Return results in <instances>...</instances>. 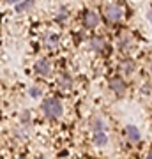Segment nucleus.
<instances>
[{
    "instance_id": "f257e3e1",
    "label": "nucleus",
    "mask_w": 152,
    "mask_h": 159,
    "mask_svg": "<svg viewBox=\"0 0 152 159\" xmlns=\"http://www.w3.org/2000/svg\"><path fill=\"white\" fill-rule=\"evenodd\" d=\"M41 108H43V111H44V115L48 117L50 120H57L62 117V102L58 101V99H55V97H48V99H44L43 101V104H41Z\"/></svg>"
},
{
    "instance_id": "f03ea898",
    "label": "nucleus",
    "mask_w": 152,
    "mask_h": 159,
    "mask_svg": "<svg viewBox=\"0 0 152 159\" xmlns=\"http://www.w3.org/2000/svg\"><path fill=\"white\" fill-rule=\"evenodd\" d=\"M122 16H124V9L118 6V4H110V6H106V9H104V18H106V21H110V23H115V21H118V20H122Z\"/></svg>"
},
{
    "instance_id": "7ed1b4c3",
    "label": "nucleus",
    "mask_w": 152,
    "mask_h": 159,
    "mask_svg": "<svg viewBox=\"0 0 152 159\" xmlns=\"http://www.w3.org/2000/svg\"><path fill=\"white\" fill-rule=\"evenodd\" d=\"M83 25H85V29H96L97 25H99V14L96 11H92V9L85 11L83 12Z\"/></svg>"
},
{
    "instance_id": "20e7f679",
    "label": "nucleus",
    "mask_w": 152,
    "mask_h": 159,
    "mask_svg": "<svg viewBox=\"0 0 152 159\" xmlns=\"http://www.w3.org/2000/svg\"><path fill=\"white\" fill-rule=\"evenodd\" d=\"M34 71H35V74H39V76H48V74L51 73V62L48 58H39V60L34 64Z\"/></svg>"
},
{
    "instance_id": "39448f33",
    "label": "nucleus",
    "mask_w": 152,
    "mask_h": 159,
    "mask_svg": "<svg viewBox=\"0 0 152 159\" xmlns=\"http://www.w3.org/2000/svg\"><path fill=\"white\" fill-rule=\"evenodd\" d=\"M110 89H112L115 94H124L126 92V83L122 78H112L110 80Z\"/></svg>"
},
{
    "instance_id": "423d86ee",
    "label": "nucleus",
    "mask_w": 152,
    "mask_h": 159,
    "mask_svg": "<svg viewBox=\"0 0 152 159\" xmlns=\"http://www.w3.org/2000/svg\"><path fill=\"white\" fill-rule=\"evenodd\" d=\"M126 134L129 138L131 142H140V131L136 129L135 125H126Z\"/></svg>"
},
{
    "instance_id": "0eeeda50",
    "label": "nucleus",
    "mask_w": 152,
    "mask_h": 159,
    "mask_svg": "<svg viewBox=\"0 0 152 159\" xmlns=\"http://www.w3.org/2000/svg\"><path fill=\"white\" fill-rule=\"evenodd\" d=\"M108 143V134L104 131H99V133H94V145L97 147H103Z\"/></svg>"
},
{
    "instance_id": "6e6552de",
    "label": "nucleus",
    "mask_w": 152,
    "mask_h": 159,
    "mask_svg": "<svg viewBox=\"0 0 152 159\" xmlns=\"http://www.w3.org/2000/svg\"><path fill=\"white\" fill-rule=\"evenodd\" d=\"M35 2L34 0H23V2H20L16 6V11L18 12H25V11H30V9H34Z\"/></svg>"
},
{
    "instance_id": "1a4fd4ad",
    "label": "nucleus",
    "mask_w": 152,
    "mask_h": 159,
    "mask_svg": "<svg viewBox=\"0 0 152 159\" xmlns=\"http://www.w3.org/2000/svg\"><path fill=\"white\" fill-rule=\"evenodd\" d=\"M135 69H136V66H135L133 60H124V62L120 64V71L126 73V74H133L135 73Z\"/></svg>"
},
{
    "instance_id": "9d476101",
    "label": "nucleus",
    "mask_w": 152,
    "mask_h": 159,
    "mask_svg": "<svg viewBox=\"0 0 152 159\" xmlns=\"http://www.w3.org/2000/svg\"><path fill=\"white\" fill-rule=\"evenodd\" d=\"M90 46H92L94 51H103L104 50V41H103L101 37H92V39H90Z\"/></svg>"
},
{
    "instance_id": "9b49d317",
    "label": "nucleus",
    "mask_w": 152,
    "mask_h": 159,
    "mask_svg": "<svg viewBox=\"0 0 152 159\" xmlns=\"http://www.w3.org/2000/svg\"><path fill=\"white\" fill-rule=\"evenodd\" d=\"M58 83H60L62 89H71V87H73V78H71L69 74H62L60 80H58Z\"/></svg>"
},
{
    "instance_id": "f8f14e48",
    "label": "nucleus",
    "mask_w": 152,
    "mask_h": 159,
    "mask_svg": "<svg viewBox=\"0 0 152 159\" xmlns=\"http://www.w3.org/2000/svg\"><path fill=\"white\" fill-rule=\"evenodd\" d=\"M90 125H92V129H94V133H99V131H104V122H103L101 119H94Z\"/></svg>"
},
{
    "instance_id": "ddd939ff",
    "label": "nucleus",
    "mask_w": 152,
    "mask_h": 159,
    "mask_svg": "<svg viewBox=\"0 0 152 159\" xmlns=\"http://www.w3.org/2000/svg\"><path fill=\"white\" fill-rule=\"evenodd\" d=\"M57 44H58V37H57L55 34L46 37V46H48V48H57Z\"/></svg>"
},
{
    "instance_id": "4468645a",
    "label": "nucleus",
    "mask_w": 152,
    "mask_h": 159,
    "mask_svg": "<svg viewBox=\"0 0 152 159\" xmlns=\"http://www.w3.org/2000/svg\"><path fill=\"white\" fill-rule=\"evenodd\" d=\"M28 94H30L32 99H37V97H41L43 90H41V87H30V89H28Z\"/></svg>"
},
{
    "instance_id": "2eb2a0df",
    "label": "nucleus",
    "mask_w": 152,
    "mask_h": 159,
    "mask_svg": "<svg viewBox=\"0 0 152 159\" xmlns=\"http://www.w3.org/2000/svg\"><path fill=\"white\" fill-rule=\"evenodd\" d=\"M20 120H21V124H30V111L28 110H23L21 113H20Z\"/></svg>"
},
{
    "instance_id": "dca6fc26",
    "label": "nucleus",
    "mask_w": 152,
    "mask_h": 159,
    "mask_svg": "<svg viewBox=\"0 0 152 159\" xmlns=\"http://www.w3.org/2000/svg\"><path fill=\"white\" fill-rule=\"evenodd\" d=\"M67 18V11L64 9V7H60V14L57 16V21H62V20H66Z\"/></svg>"
},
{
    "instance_id": "f3484780",
    "label": "nucleus",
    "mask_w": 152,
    "mask_h": 159,
    "mask_svg": "<svg viewBox=\"0 0 152 159\" xmlns=\"http://www.w3.org/2000/svg\"><path fill=\"white\" fill-rule=\"evenodd\" d=\"M147 18H149V20H150V23H152V9L149 12H147Z\"/></svg>"
},
{
    "instance_id": "a211bd4d",
    "label": "nucleus",
    "mask_w": 152,
    "mask_h": 159,
    "mask_svg": "<svg viewBox=\"0 0 152 159\" xmlns=\"http://www.w3.org/2000/svg\"><path fill=\"white\" fill-rule=\"evenodd\" d=\"M9 4H16V2H20V0H7Z\"/></svg>"
},
{
    "instance_id": "6ab92c4d",
    "label": "nucleus",
    "mask_w": 152,
    "mask_h": 159,
    "mask_svg": "<svg viewBox=\"0 0 152 159\" xmlns=\"http://www.w3.org/2000/svg\"><path fill=\"white\" fill-rule=\"evenodd\" d=\"M35 159H44V157H43V156H37V157H35Z\"/></svg>"
},
{
    "instance_id": "aec40b11",
    "label": "nucleus",
    "mask_w": 152,
    "mask_h": 159,
    "mask_svg": "<svg viewBox=\"0 0 152 159\" xmlns=\"http://www.w3.org/2000/svg\"><path fill=\"white\" fill-rule=\"evenodd\" d=\"M147 159H152V154H150V156H147Z\"/></svg>"
},
{
    "instance_id": "412c9836",
    "label": "nucleus",
    "mask_w": 152,
    "mask_h": 159,
    "mask_svg": "<svg viewBox=\"0 0 152 159\" xmlns=\"http://www.w3.org/2000/svg\"><path fill=\"white\" fill-rule=\"evenodd\" d=\"M16 159H25V157H16Z\"/></svg>"
},
{
    "instance_id": "4be33fe9",
    "label": "nucleus",
    "mask_w": 152,
    "mask_h": 159,
    "mask_svg": "<svg viewBox=\"0 0 152 159\" xmlns=\"http://www.w3.org/2000/svg\"><path fill=\"white\" fill-rule=\"evenodd\" d=\"M150 73H152V66H150Z\"/></svg>"
}]
</instances>
